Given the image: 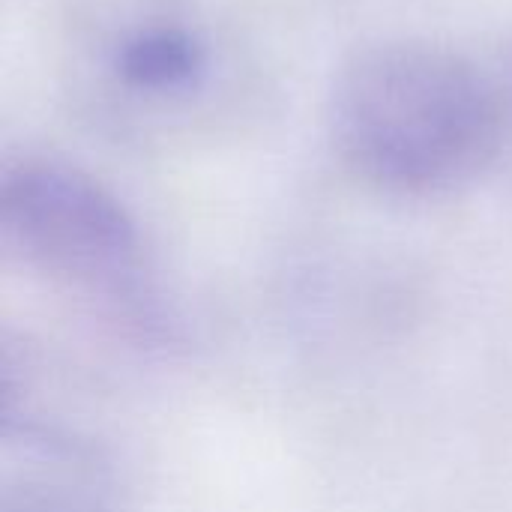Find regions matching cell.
Instances as JSON below:
<instances>
[{
    "label": "cell",
    "mask_w": 512,
    "mask_h": 512,
    "mask_svg": "<svg viewBox=\"0 0 512 512\" xmlns=\"http://www.w3.org/2000/svg\"><path fill=\"white\" fill-rule=\"evenodd\" d=\"M54 78L84 129L156 153L228 141L273 99L264 48L228 0H75Z\"/></svg>",
    "instance_id": "6da1fadb"
},
{
    "label": "cell",
    "mask_w": 512,
    "mask_h": 512,
    "mask_svg": "<svg viewBox=\"0 0 512 512\" xmlns=\"http://www.w3.org/2000/svg\"><path fill=\"white\" fill-rule=\"evenodd\" d=\"M6 252L51 288L75 297L120 336L159 348L177 321L135 213L87 168L21 153L0 171Z\"/></svg>",
    "instance_id": "3957f363"
},
{
    "label": "cell",
    "mask_w": 512,
    "mask_h": 512,
    "mask_svg": "<svg viewBox=\"0 0 512 512\" xmlns=\"http://www.w3.org/2000/svg\"><path fill=\"white\" fill-rule=\"evenodd\" d=\"M324 123L342 168L390 198H444L498 168L486 63L432 39L357 48L333 75Z\"/></svg>",
    "instance_id": "7a4b0ae2"
},
{
    "label": "cell",
    "mask_w": 512,
    "mask_h": 512,
    "mask_svg": "<svg viewBox=\"0 0 512 512\" xmlns=\"http://www.w3.org/2000/svg\"><path fill=\"white\" fill-rule=\"evenodd\" d=\"M498 114V168L512 174V30L486 60Z\"/></svg>",
    "instance_id": "5b68a950"
},
{
    "label": "cell",
    "mask_w": 512,
    "mask_h": 512,
    "mask_svg": "<svg viewBox=\"0 0 512 512\" xmlns=\"http://www.w3.org/2000/svg\"><path fill=\"white\" fill-rule=\"evenodd\" d=\"M0 512H111L108 468L69 432L6 414Z\"/></svg>",
    "instance_id": "277c9868"
}]
</instances>
